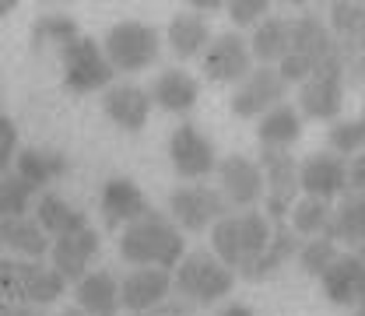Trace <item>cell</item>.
I'll return each mask as SVG.
<instances>
[{"label": "cell", "mask_w": 365, "mask_h": 316, "mask_svg": "<svg viewBox=\"0 0 365 316\" xmlns=\"http://www.w3.org/2000/svg\"><path fill=\"white\" fill-rule=\"evenodd\" d=\"M120 253L127 264L137 267H158V271H176L182 257H186V239L182 232L165 215L148 211L144 218H137L123 228L120 235Z\"/></svg>", "instance_id": "6da1fadb"}, {"label": "cell", "mask_w": 365, "mask_h": 316, "mask_svg": "<svg viewBox=\"0 0 365 316\" xmlns=\"http://www.w3.org/2000/svg\"><path fill=\"white\" fill-rule=\"evenodd\" d=\"M271 228L274 222H267V215H260V211H228L222 222L211 225L215 257L232 274H246L253 267V260L264 253V246L271 239Z\"/></svg>", "instance_id": "7a4b0ae2"}, {"label": "cell", "mask_w": 365, "mask_h": 316, "mask_svg": "<svg viewBox=\"0 0 365 316\" xmlns=\"http://www.w3.org/2000/svg\"><path fill=\"white\" fill-rule=\"evenodd\" d=\"M337 56V39L317 14H302L288 21V53L274 67L284 85H302L317 67Z\"/></svg>", "instance_id": "3957f363"}, {"label": "cell", "mask_w": 365, "mask_h": 316, "mask_svg": "<svg viewBox=\"0 0 365 316\" xmlns=\"http://www.w3.org/2000/svg\"><path fill=\"white\" fill-rule=\"evenodd\" d=\"M63 292H67V281L53 271L49 264L14 260V257L0 260V295H4V302L43 310L49 302H56Z\"/></svg>", "instance_id": "277c9868"}, {"label": "cell", "mask_w": 365, "mask_h": 316, "mask_svg": "<svg viewBox=\"0 0 365 316\" xmlns=\"http://www.w3.org/2000/svg\"><path fill=\"white\" fill-rule=\"evenodd\" d=\"M173 288L180 292L182 302H190V306H211V302L225 299L228 292L235 288V274L228 271L215 253L197 250V253H186L176 264Z\"/></svg>", "instance_id": "5b68a950"}, {"label": "cell", "mask_w": 365, "mask_h": 316, "mask_svg": "<svg viewBox=\"0 0 365 316\" xmlns=\"http://www.w3.org/2000/svg\"><path fill=\"white\" fill-rule=\"evenodd\" d=\"M162 53V36L158 29H151L148 21H116L109 32H106V43H102V56L113 71H123V74H137V71H148Z\"/></svg>", "instance_id": "8992f818"}, {"label": "cell", "mask_w": 365, "mask_h": 316, "mask_svg": "<svg viewBox=\"0 0 365 316\" xmlns=\"http://www.w3.org/2000/svg\"><path fill=\"white\" fill-rule=\"evenodd\" d=\"M60 60H63V85L74 91V95L109 88L113 78H116V71L102 56V46L95 43V39H88V36H78L74 43L63 46L60 49Z\"/></svg>", "instance_id": "52a82bcc"}, {"label": "cell", "mask_w": 365, "mask_h": 316, "mask_svg": "<svg viewBox=\"0 0 365 316\" xmlns=\"http://www.w3.org/2000/svg\"><path fill=\"white\" fill-rule=\"evenodd\" d=\"M169 222L186 232H204V228H211L215 222H222L228 215V204L225 197L218 193V190H211V186H204V183H186V186H176L173 193H169Z\"/></svg>", "instance_id": "ba28073f"}, {"label": "cell", "mask_w": 365, "mask_h": 316, "mask_svg": "<svg viewBox=\"0 0 365 316\" xmlns=\"http://www.w3.org/2000/svg\"><path fill=\"white\" fill-rule=\"evenodd\" d=\"M341 106H344V71H341V53H337L299 85V116L337 120Z\"/></svg>", "instance_id": "9c48e42d"}, {"label": "cell", "mask_w": 365, "mask_h": 316, "mask_svg": "<svg viewBox=\"0 0 365 316\" xmlns=\"http://www.w3.org/2000/svg\"><path fill=\"white\" fill-rule=\"evenodd\" d=\"M260 173H264V193H267V222H281L292 204L299 200V165L288 151H260Z\"/></svg>", "instance_id": "30bf717a"}, {"label": "cell", "mask_w": 365, "mask_h": 316, "mask_svg": "<svg viewBox=\"0 0 365 316\" xmlns=\"http://www.w3.org/2000/svg\"><path fill=\"white\" fill-rule=\"evenodd\" d=\"M169 158H173V169L180 173L182 180H204L218 165L211 137L200 134L193 123H180L173 131V137H169Z\"/></svg>", "instance_id": "8fae6325"}, {"label": "cell", "mask_w": 365, "mask_h": 316, "mask_svg": "<svg viewBox=\"0 0 365 316\" xmlns=\"http://www.w3.org/2000/svg\"><path fill=\"white\" fill-rule=\"evenodd\" d=\"M284 88L288 85L281 81V74L274 67H253L232 95V113L242 120H260L267 109L284 102Z\"/></svg>", "instance_id": "7c38bea8"}, {"label": "cell", "mask_w": 365, "mask_h": 316, "mask_svg": "<svg viewBox=\"0 0 365 316\" xmlns=\"http://www.w3.org/2000/svg\"><path fill=\"white\" fill-rule=\"evenodd\" d=\"M253 71V56L242 36L222 32L218 39H211L204 49V74L215 85H239L246 74Z\"/></svg>", "instance_id": "4fadbf2b"}, {"label": "cell", "mask_w": 365, "mask_h": 316, "mask_svg": "<svg viewBox=\"0 0 365 316\" xmlns=\"http://www.w3.org/2000/svg\"><path fill=\"white\" fill-rule=\"evenodd\" d=\"M319 285H323V295L334 302V306H362L365 295V260L362 250H348V253H337L334 264L319 274Z\"/></svg>", "instance_id": "5bb4252c"}, {"label": "cell", "mask_w": 365, "mask_h": 316, "mask_svg": "<svg viewBox=\"0 0 365 316\" xmlns=\"http://www.w3.org/2000/svg\"><path fill=\"white\" fill-rule=\"evenodd\" d=\"M218 180H222V197L232 208H253L257 200H264V173L253 158L246 155H228L218 165Z\"/></svg>", "instance_id": "9a60e30c"}, {"label": "cell", "mask_w": 365, "mask_h": 316, "mask_svg": "<svg viewBox=\"0 0 365 316\" xmlns=\"http://www.w3.org/2000/svg\"><path fill=\"white\" fill-rule=\"evenodd\" d=\"M344 165H348V158H337V155H330V151L309 155V158L299 165V190H302L306 197H313V200L330 204L334 197H341V193L348 190Z\"/></svg>", "instance_id": "2e32d148"}, {"label": "cell", "mask_w": 365, "mask_h": 316, "mask_svg": "<svg viewBox=\"0 0 365 316\" xmlns=\"http://www.w3.org/2000/svg\"><path fill=\"white\" fill-rule=\"evenodd\" d=\"M173 292V274L158 271V267H134L120 281V310L130 313H148L151 306H158L162 299H169Z\"/></svg>", "instance_id": "e0dca14e"}, {"label": "cell", "mask_w": 365, "mask_h": 316, "mask_svg": "<svg viewBox=\"0 0 365 316\" xmlns=\"http://www.w3.org/2000/svg\"><path fill=\"white\" fill-rule=\"evenodd\" d=\"M98 250V232L95 228H81L71 235H60L56 243H49V257H53V271L63 281H81L88 274V264Z\"/></svg>", "instance_id": "ac0fdd59"}, {"label": "cell", "mask_w": 365, "mask_h": 316, "mask_svg": "<svg viewBox=\"0 0 365 316\" xmlns=\"http://www.w3.org/2000/svg\"><path fill=\"white\" fill-rule=\"evenodd\" d=\"M151 211L144 190L137 186L134 180H109L102 186V218H106V228H127L130 222L144 218Z\"/></svg>", "instance_id": "d6986e66"}, {"label": "cell", "mask_w": 365, "mask_h": 316, "mask_svg": "<svg viewBox=\"0 0 365 316\" xmlns=\"http://www.w3.org/2000/svg\"><path fill=\"white\" fill-rule=\"evenodd\" d=\"M102 109L116 127L137 134V131H144V123L151 116V98L137 85H109L106 95H102Z\"/></svg>", "instance_id": "ffe728a7"}, {"label": "cell", "mask_w": 365, "mask_h": 316, "mask_svg": "<svg viewBox=\"0 0 365 316\" xmlns=\"http://www.w3.org/2000/svg\"><path fill=\"white\" fill-rule=\"evenodd\" d=\"M323 239L348 243L351 250H362L365 239V197L362 193H341V208H330V218L323 228Z\"/></svg>", "instance_id": "44dd1931"}, {"label": "cell", "mask_w": 365, "mask_h": 316, "mask_svg": "<svg viewBox=\"0 0 365 316\" xmlns=\"http://www.w3.org/2000/svg\"><path fill=\"white\" fill-rule=\"evenodd\" d=\"M78 310L85 316H116L120 313V281L113 271H88L74 288Z\"/></svg>", "instance_id": "7402d4cb"}, {"label": "cell", "mask_w": 365, "mask_h": 316, "mask_svg": "<svg viewBox=\"0 0 365 316\" xmlns=\"http://www.w3.org/2000/svg\"><path fill=\"white\" fill-rule=\"evenodd\" d=\"M148 98H151L155 106H162L165 113H190V109L197 106V98H200V85H197V78H193L190 71L173 67V71H162V74L155 78Z\"/></svg>", "instance_id": "603a6c76"}, {"label": "cell", "mask_w": 365, "mask_h": 316, "mask_svg": "<svg viewBox=\"0 0 365 316\" xmlns=\"http://www.w3.org/2000/svg\"><path fill=\"white\" fill-rule=\"evenodd\" d=\"M67 173H71V162L53 148H25L14 155V176L32 183L36 190H43L46 183L63 180Z\"/></svg>", "instance_id": "cb8c5ba5"}, {"label": "cell", "mask_w": 365, "mask_h": 316, "mask_svg": "<svg viewBox=\"0 0 365 316\" xmlns=\"http://www.w3.org/2000/svg\"><path fill=\"white\" fill-rule=\"evenodd\" d=\"M36 225L43 228L46 235H71V232H81L88 228V215L81 208H74L71 200H63L60 193H43L36 197Z\"/></svg>", "instance_id": "d4e9b609"}, {"label": "cell", "mask_w": 365, "mask_h": 316, "mask_svg": "<svg viewBox=\"0 0 365 316\" xmlns=\"http://www.w3.org/2000/svg\"><path fill=\"white\" fill-rule=\"evenodd\" d=\"M257 137H260V144L271 148V151H288V148L302 137V116H299V109L288 106V102H277L274 109H267V113L260 116Z\"/></svg>", "instance_id": "484cf974"}, {"label": "cell", "mask_w": 365, "mask_h": 316, "mask_svg": "<svg viewBox=\"0 0 365 316\" xmlns=\"http://www.w3.org/2000/svg\"><path fill=\"white\" fill-rule=\"evenodd\" d=\"M0 246L21 260H43L49 253V235L32 218H7L0 222Z\"/></svg>", "instance_id": "4316f807"}, {"label": "cell", "mask_w": 365, "mask_h": 316, "mask_svg": "<svg viewBox=\"0 0 365 316\" xmlns=\"http://www.w3.org/2000/svg\"><path fill=\"white\" fill-rule=\"evenodd\" d=\"M165 39H169L173 53H176L180 60H190V56H197V53L207 49V43H211V25H207V18H200V14H193V11H180V14L169 21Z\"/></svg>", "instance_id": "83f0119b"}, {"label": "cell", "mask_w": 365, "mask_h": 316, "mask_svg": "<svg viewBox=\"0 0 365 316\" xmlns=\"http://www.w3.org/2000/svg\"><path fill=\"white\" fill-rule=\"evenodd\" d=\"M299 253V235L292 232L288 225H281V222H274L271 228V239H267V246H264V253L253 260V267L242 274L246 281H264L267 274H274L284 260H292Z\"/></svg>", "instance_id": "f1b7e54d"}, {"label": "cell", "mask_w": 365, "mask_h": 316, "mask_svg": "<svg viewBox=\"0 0 365 316\" xmlns=\"http://www.w3.org/2000/svg\"><path fill=\"white\" fill-rule=\"evenodd\" d=\"M250 56L260 60L264 67H277L281 56L288 53V18H264L257 21L253 36H250Z\"/></svg>", "instance_id": "f546056e"}, {"label": "cell", "mask_w": 365, "mask_h": 316, "mask_svg": "<svg viewBox=\"0 0 365 316\" xmlns=\"http://www.w3.org/2000/svg\"><path fill=\"white\" fill-rule=\"evenodd\" d=\"M36 197H39V190L32 183H25L21 176H14V173H4L0 176V222L25 218L29 208L36 204Z\"/></svg>", "instance_id": "4dcf8cb0"}, {"label": "cell", "mask_w": 365, "mask_h": 316, "mask_svg": "<svg viewBox=\"0 0 365 316\" xmlns=\"http://www.w3.org/2000/svg\"><path fill=\"white\" fill-rule=\"evenodd\" d=\"M330 36H337V43H362L365 36V4L351 0H337L330 4Z\"/></svg>", "instance_id": "1f68e13d"}, {"label": "cell", "mask_w": 365, "mask_h": 316, "mask_svg": "<svg viewBox=\"0 0 365 316\" xmlns=\"http://www.w3.org/2000/svg\"><path fill=\"white\" fill-rule=\"evenodd\" d=\"M78 36H81V29H78V21L71 14H43L32 25L36 46H60L63 49L67 43H74Z\"/></svg>", "instance_id": "d6a6232c"}, {"label": "cell", "mask_w": 365, "mask_h": 316, "mask_svg": "<svg viewBox=\"0 0 365 316\" xmlns=\"http://www.w3.org/2000/svg\"><path fill=\"white\" fill-rule=\"evenodd\" d=\"M288 215H292V232H299V235H323L327 218H330V204L313 200V197H302V200L292 204Z\"/></svg>", "instance_id": "836d02e7"}, {"label": "cell", "mask_w": 365, "mask_h": 316, "mask_svg": "<svg viewBox=\"0 0 365 316\" xmlns=\"http://www.w3.org/2000/svg\"><path fill=\"white\" fill-rule=\"evenodd\" d=\"M327 141H330V155H337V158L359 155L365 144V120H337Z\"/></svg>", "instance_id": "e575fe53"}, {"label": "cell", "mask_w": 365, "mask_h": 316, "mask_svg": "<svg viewBox=\"0 0 365 316\" xmlns=\"http://www.w3.org/2000/svg\"><path fill=\"white\" fill-rule=\"evenodd\" d=\"M295 257H299V267H302V271L313 274V277H319V274L334 264L337 246H334L330 239H323V235H313V239L299 243V253H295Z\"/></svg>", "instance_id": "d590c367"}, {"label": "cell", "mask_w": 365, "mask_h": 316, "mask_svg": "<svg viewBox=\"0 0 365 316\" xmlns=\"http://www.w3.org/2000/svg\"><path fill=\"white\" fill-rule=\"evenodd\" d=\"M267 11H271L267 0H232V4H228V18H232V25H239V29L264 21Z\"/></svg>", "instance_id": "8d00e7d4"}, {"label": "cell", "mask_w": 365, "mask_h": 316, "mask_svg": "<svg viewBox=\"0 0 365 316\" xmlns=\"http://www.w3.org/2000/svg\"><path fill=\"white\" fill-rule=\"evenodd\" d=\"M14 155H18V127H14V120L0 116V176L11 173Z\"/></svg>", "instance_id": "74e56055"}, {"label": "cell", "mask_w": 365, "mask_h": 316, "mask_svg": "<svg viewBox=\"0 0 365 316\" xmlns=\"http://www.w3.org/2000/svg\"><path fill=\"white\" fill-rule=\"evenodd\" d=\"M344 183H348L344 193H362L365 190V158L362 155H351V158H348V165H344Z\"/></svg>", "instance_id": "f35d334b"}, {"label": "cell", "mask_w": 365, "mask_h": 316, "mask_svg": "<svg viewBox=\"0 0 365 316\" xmlns=\"http://www.w3.org/2000/svg\"><path fill=\"white\" fill-rule=\"evenodd\" d=\"M140 316H193V306L182 302V299H162L158 306H151L148 313H140Z\"/></svg>", "instance_id": "ab89813d"}, {"label": "cell", "mask_w": 365, "mask_h": 316, "mask_svg": "<svg viewBox=\"0 0 365 316\" xmlns=\"http://www.w3.org/2000/svg\"><path fill=\"white\" fill-rule=\"evenodd\" d=\"M0 316H43L36 306H14V302H0Z\"/></svg>", "instance_id": "60d3db41"}, {"label": "cell", "mask_w": 365, "mask_h": 316, "mask_svg": "<svg viewBox=\"0 0 365 316\" xmlns=\"http://www.w3.org/2000/svg\"><path fill=\"white\" fill-rule=\"evenodd\" d=\"M190 7H193V14H200V18H207V14L222 11V4H218V0H193Z\"/></svg>", "instance_id": "b9f144b4"}, {"label": "cell", "mask_w": 365, "mask_h": 316, "mask_svg": "<svg viewBox=\"0 0 365 316\" xmlns=\"http://www.w3.org/2000/svg\"><path fill=\"white\" fill-rule=\"evenodd\" d=\"M218 316H257V313H253V310H250L246 302H228V306H225V310H222Z\"/></svg>", "instance_id": "7bdbcfd3"}, {"label": "cell", "mask_w": 365, "mask_h": 316, "mask_svg": "<svg viewBox=\"0 0 365 316\" xmlns=\"http://www.w3.org/2000/svg\"><path fill=\"white\" fill-rule=\"evenodd\" d=\"M11 11H14V0H0V18L11 14Z\"/></svg>", "instance_id": "ee69618b"}, {"label": "cell", "mask_w": 365, "mask_h": 316, "mask_svg": "<svg viewBox=\"0 0 365 316\" xmlns=\"http://www.w3.org/2000/svg\"><path fill=\"white\" fill-rule=\"evenodd\" d=\"M60 316H85V313H81V310H63Z\"/></svg>", "instance_id": "f6af8a7d"}, {"label": "cell", "mask_w": 365, "mask_h": 316, "mask_svg": "<svg viewBox=\"0 0 365 316\" xmlns=\"http://www.w3.org/2000/svg\"><path fill=\"white\" fill-rule=\"evenodd\" d=\"M351 316H365V313H362V306H359V310H355V313H351Z\"/></svg>", "instance_id": "bcb514c9"}]
</instances>
